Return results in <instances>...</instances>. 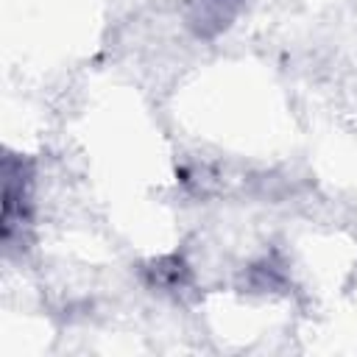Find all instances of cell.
<instances>
[{"instance_id": "cell-3", "label": "cell", "mask_w": 357, "mask_h": 357, "mask_svg": "<svg viewBox=\"0 0 357 357\" xmlns=\"http://www.w3.org/2000/svg\"><path fill=\"white\" fill-rule=\"evenodd\" d=\"M148 279L156 287H162V290H178L187 282V265L176 254L173 257H165V259H156L148 268Z\"/></svg>"}, {"instance_id": "cell-2", "label": "cell", "mask_w": 357, "mask_h": 357, "mask_svg": "<svg viewBox=\"0 0 357 357\" xmlns=\"http://www.w3.org/2000/svg\"><path fill=\"white\" fill-rule=\"evenodd\" d=\"M243 0H198L195 3V14H192V28L201 36H212L218 33L223 25H229V20L237 14Z\"/></svg>"}, {"instance_id": "cell-1", "label": "cell", "mask_w": 357, "mask_h": 357, "mask_svg": "<svg viewBox=\"0 0 357 357\" xmlns=\"http://www.w3.org/2000/svg\"><path fill=\"white\" fill-rule=\"evenodd\" d=\"M31 162L8 153L3 159V243L14 248V243H25L33 218L31 201Z\"/></svg>"}]
</instances>
